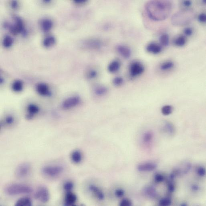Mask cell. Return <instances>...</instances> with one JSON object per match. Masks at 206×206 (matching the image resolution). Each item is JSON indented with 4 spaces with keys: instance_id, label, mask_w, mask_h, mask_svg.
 I'll return each instance as SVG.
<instances>
[{
    "instance_id": "obj_1",
    "label": "cell",
    "mask_w": 206,
    "mask_h": 206,
    "mask_svg": "<svg viewBox=\"0 0 206 206\" xmlns=\"http://www.w3.org/2000/svg\"><path fill=\"white\" fill-rule=\"evenodd\" d=\"M172 9V3L168 1H150L146 5L149 17L155 21L166 19L171 13Z\"/></svg>"
},
{
    "instance_id": "obj_22",
    "label": "cell",
    "mask_w": 206,
    "mask_h": 206,
    "mask_svg": "<svg viewBox=\"0 0 206 206\" xmlns=\"http://www.w3.org/2000/svg\"><path fill=\"white\" fill-rule=\"evenodd\" d=\"M173 110L174 108L172 106L170 105H166L162 107L161 112L163 115H168L172 113Z\"/></svg>"
},
{
    "instance_id": "obj_24",
    "label": "cell",
    "mask_w": 206,
    "mask_h": 206,
    "mask_svg": "<svg viewBox=\"0 0 206 206\" xmlns=\"http://www.w3.org/2000/svg\"><path fill=\"white\" fill-rule=\"evenodd\" d=\"M56 42V39L53 36H49L46 37L43 41V45L46 47H50L54 45Z\"/></svg>"
},
{
    "instance_id": "obj_21",
    "label": "cell",
    "mask_w": 206,
    "mask_h": 206,
    "mask_svg": "<svg viewBox=\"0 0 206 206\" xmlns=\"http://www.w3.org/2000/svg\"><path fill=\"white\" fill-rule=\"evenodd\" d=\"M41 26L44 32H47L51 30L53 27V23L50 20L45 19L43 21Z\"/></svg>"
},
{
    "instance_id": "obj_40",
    "label": "cell",
    "mask_w": 206,
    "mask_h": 206,
    "mask_svg": "<svg viewBox=\"0 0 206 206\" xmlns=\"http://www.w3.org/2000/svg\"><path fill=\"white\" fill-rule=\"evenodd\" d=\"M206 16L204 13H201L198 16V21L201 22L205 23L206 22Z\"/></svg>"
},
{
    "instance_id": "obj_18",
    "label": "cell",
    "mask_w": 206,
    "mask_h": 206,
    "mask_svg": "<svg viewBox=\"0 0 206 206\" xmlns=\"http://www.w3.org/2000/svg\"><path fill=\"white\" fill-rule=\"evenodd\" d=\"M32 205V201L28 197L22 198L16 202V206H31Z\"/></svg>"
},
{
    "instance_id": "obj_3",
    "label": "cell",
    "mask_w": 206,
    "mask_h": 206,
    "mask_svg": "<svg viewBox=\"0 0 206 206\" xmlns=\"http://www.w3.org/2000/svg\"><path fill=\"white\" fill-rule=\"evenodd\" d=\"M6 193L10 195L32 193L33 189L28 185L21 184H12L8 185L5 189Z\"/></svg>"
},
{
    "instance_id": "obj_46",
    "label": "cell",
    "mask_w": 206,
    "mask_h": 206,
    "mask_svg": "<svg viewBox=\"0 0 206 206\" xmlns=\"http://www.w3.org/2000/svg\"><path fill=\"white\" fill-rule=\"evenodd\" d=\"M87 1H84V0H75V1H74V3H75L76 4H83L84 3H86Z\"/></svg>"
},
{
    "instance_id": "obj_9",
    "label": "cell",
    "mask_w": 206,
    "mask_h": 206,
    "mask_svg": "<svg viewBox=\"0 0 206 206\" xmlns=\"http://www.w3.org/2000/svg\"><path fill=\"white\" fill-rule=\"evenodd\" d=\"M80 97L74 96L67 98L62 103V108L64 110H69L76 107L80 103Z\"/></svg>"
},
{
    "instance_id": "obj_41",
    "label": "cell",
    "mask_w": 206,
    "mask_h": 206,
    "mask_svg": "<svg viewBox=\"0 0 206 206\" xmlns=\"http://www.w3.org/2000/svg\"><path fill=\"white\" fill-rule=\"evenodd\" d=\"M14 118L11 116H8L5 119V122L8 124H12L14 122Z\"/></svg>"
},
{
    "instance_id": "obj_34",
    "label": "cell",
    "mask_w": 206,
    "mask_h": 206,
    "mask_svg": "<svg viewBox=\"0 0 206 206\" xmlns=\"http://www.w3.org/2000/svg\"><path fill=\"white\" fill-rule=\"evenodd\" d=\"M124 80L122 77H115L113 81V83L115 86H119L123 83Z\"/></svg>"
},
{
    "instance_id": "obj_48",
    "label": "cell",
    "mask_w": 206,
    "mask_h": 206,
    "mask_svg": "<svg viewBox=\"0 0 206 206\" xmlns=\"http://www.w3.org/2000/svg\"><path fill=\"white\" fill-rule=\"evenodd\" d=\"M181 206H187V205L185 204H183V205H181Z\"/></svg>"
},
{
    "instance_id": "obj_10",
    "label": "cell",
    "mask_w": 206,
    "mask_h": 206,
    "mask_svg": "<svg viewBox=\"0 0 206 206\" xmlns=\"http://www.w3.org/2000/svg\"><path fill=\"white\" fill-rule=\"evenodd\" d=\"M36 89L38 94L42 96H48L51 95L49 88L47 84L43 83L38 84L36 86Z\"/></svg>"
},
{
    "instance_id": "obj_44",
    "label": "cell",
    "mask_w": 206,
    "mask_h": 206,
    "mask_svg": "<svg viewBox=\"0 0 206 206\" xmlns=\"http://www.w3.org/2000/svg\"><path fill=\"white\" fill-rule=\"evenodd\" d=\"M183 4L185 7H189L192 5V2L190 1H185L183 2Z\"/></svg>"
},
{
    "instance_id": "obj_2",
    "label": "cell",
    "mask_w": 206,
    "mask_h": 206,
    "mask_svg": "<svg viewBox=\"0 0 206 206\" xmlns=\"http://www.w3.org/2000/svg\"><path fill=\"white\" fill-rule=\"evenodd\" d=\"M195 13L192 9H185L176 12L171 19V22L175 26L189 24L194 19Z\"/></svg>"
},
{
    "instance_id": "obj_6",
    "label": "cell",
    "mask_w": 206,
    "mask_h": 206,
    "mask_svg": "<svg viewBox=\"0 0 206 206\" xmlns=\"http://www.w3.org/2000/svg\"><path fill=\"white\" fill-rule=\"evenodd\" d=\"M31 166L29 163H23L16 167L15 174L19 179H23L27 176L31 170Z\"/></svg>"
},
{
    "instance_id": "obj_38",
    "label": "cell",
    "mask_w": 206,
    "mask_h": 206,
    "mask_svg": "<svg viewBox=\"0 0 206 206\" xmlns=\"http://www.w3.org/2000/svg\"><path fill=\"white\" fill-rule=\"evenodd\" d=\"M197 174L201 176H204L205 175V169L203 167H199L197 170Z\"/></svg>"
},
{
    "instance_id": "obj_5",
    "label": "cell",
    "mask_w": 206,
    "mask_h": 206,
    "mask_svg": "<svg viewBox=\"0 0 206 206\" xmlns=\"http://www.w3.org/2000/svg\"><path fill=\"white\" fill-rule=\"evenodd\" d=\"M144 71V66L140 62L134 61L130 65L129 74L132 78L139 76L142 74Z\"/></svg>"
},
{
    "instance_id": "obj_17",
    "label": "cell",
    "mask_w": 206,
    "mask_h": 206,
    "mask_svg": "<svg viewBox=\"0 0 206 206\" xmlns=\"http://www.w3.org/2000/svg\"><path fill=\"white\" fill-rule=\"evenodd\" d=\"M120 66L121 63L119 61L114 60L109 64L108 70L111 73H115L119 70Z\"/></svg>"
},
{
    "instance_id": "obj_28",
    "label": "cell",
    "mask_w": 206,
    "mask_h": 206,
    "mask_svg": "<svg viewBox=\"0 0 206 206\" xmlns=\"http://www.w3.org/2000/svg\"><path fill=\"white\" fill-rule=\"evenodd\" d=\"M107 91V88L103 86H98L95 89V94L99 96H101L106 94Z\"/></svg>"
},
{
    "instance_id": "obj_16",
    "label": "cell",
    "mask_w": 206,
    "mask_h": 206,
    "mask_svg": "<svg viewBox=\"0 0 206 206\" xmlns=\"http://www.w3.org/2000/svg\"><path fill=\"white\" fill-rule=\"evenodd\" d=\"M28 115L27 117L28 119H31L35 114L38 113L39 112V108L37 106L33 104L29 105L27 107Z\"/></svg>"
},
{
    "instance_id": "obj_12",
    "label": "cell",
    "mask_w": 206,
    "mask_h": 206,
    "mask_svg": "<svg viewBox=\"0 0 206 206\" xmlns=\"http://www.w3.org/2000/svg\"><path fill=\"white\" fill-rule=\"evenodd\" d=\"M117 50L119 54L125 59H128L131 56V51L127 47L124 45H118Z\"/></svg>"
},
{
    "instance_id": "obj_8",
    "label": "cell",
    "mask_w": 206,
    "mask_h": 206,
    "mask_svg": "<svg viewBox=\"0 0 206 206\" xmlns=\"http://www.w3.org/2000/svg\"><path fill=\"white\" fill-rule=\"evenodd\" d=\"M15 23L12 25L7 26L10 29V32L13 34H17V33L22 32L23 35H25L26 32L24 28L22 20L20 18L16 16L14 18Z\"/></svg>"
},
{
    "instance_id": "obj_31",
    "label": "cell",
    "mask_w": 206,
    "mask_h": 206,
    "mask_svg": "<svg viewBox=\"0 0 206 206\" xmlns=\"http://www.w3.org/2000/svg\"><path fill=\"white\" fill-rule=\"evenodd\" d=\"M186 38L183 36H181L178 37L175 41V44L179 47H182L185 45L186 43Z\"/></svg>"
},
{
    "instance_id": "obj_42",
    "label": "cell",
    "mask_w": 206,
    "mask_h": 206,
    "mask_svg": "<svg viewBox=\"0 0 206 206\" xmlns=\"http://www.w3.org/2000/svg\"><path fill=\"white\" fill-rule=\"evenodd\" d=\"M184 33H185V35H186L190 36V35H192V33H193V31H192V30L191 28H187L185 29V31H184Z\"/></svg>"
},
{
    "instance_id": "obj_11",
    "label": "cell",
    "mask_w": 206,
    "mask_h": 206,
    "mask_svg": "<svg viewBox=\"0 0 206 206\" xmlns=\"http://www.w3.org/2000/svg\"><path fill=\"white\" fill-rule=\"evenodd\" d=\"M157 167V164L154 163H146L139 164L137 166V169L140 172L152 171Z\"/></svg>"
},
{
    "instance_id": "obj_23",
    "label": "cell",
    "mask_w": 206,
    "mask_h": 206,
    "mask_svg": "<svg viewBox=\"0 0 206 206\" xmlns=\"http://www.w3.org/2000/svg\"><path fill=\"white\" fill-rule=\"evenodd\" d=\"M12 90L15 92H20L23 89V83L20 80H16L12 84Z\"/></svg>"
},
{
    "instance_id": "obj_37",
    "label": "cell",
    "mask_w": 206,
    "mask_h": 206,
    "mask_svg": "<svg viewBox=\"0 0 206 206\" xmlns=\"http://www.w3.org/2000/svg\"><path fill=\"white\" fill-rule=\"evenodd\" d=\"M124 194V190L122 189H117L115 190V195L116 197H121L123 196Z\"/></svg>"
},
{
    "instance_id": "obj_32",
    "label": "cell",
    "mask_w": 206,
    "mask_h": 206,
    "mask_svg": "<svg viewBox=\"0 0 206 206\" xmlns=\"http://www.w3.org/2000/svg\"><path fill=\"white\" fill-rule=\"evenodd\" d=\"M74 187L73 183L71 181L66 182L63 185V189L67 192H70Z\"/></svg>"
},
{
    "instance_id": "obj_26",
    "label": "cell",
    "mask_w": 206,
    "mask_h": 206,
    "mask_svg": "<svg viewBox=\"0 0 206 206\" xmlns=\"http://www.w3.org/2000/svg\"><path fill=\"white\" fill-rule=\"evenodd\" d=\"M146 195L151 198L154 197L156 196V192L155 189L152 187H146L144 190Z\"/></svg>"
},
{
    "instance_id": "obj_13",
    "label": "cell",
    "mask_w": 206,
    "mask_h": 206,
    "mask_svg": "<svg viewBox=\"0 0 206 206\" xmlns=\"http://www.w3.org/2000/svg\"><path fill=\"white\" fill-rule=\"evenodd\" d=\"M77 200V196L71 192H68L65 196V205L66 206L73 205Z\"/></svg>"
},
{
    "instance_id": "obj_29",
    "label": "cell",
    "mask_w": 206,
    "mask_h": 206,
    "mask_svg": "<svg viewBox=\"0 0 206 206\" xmlns=\"http://www.w3.org/2000/svg\"><path fill=\"white\" fill-rule=\"evenodd\" d=\"M153 139V134L150 132H148L144 133L143 136V141L144 143L148 144L150 143Z\"/></svg>"
},
{
    "instance_id": "obj_39",
    "label": "cell",
    "mask_w": 206,
    "mask_h": 206,
    "mask_svg": "<svg viewBox=\"0 0 206 206\" xmlns=\"http://www.w3.org/2000/svg\"><path fill=\"white\" fill-rule=\"evenodd\" d=\"M97 71H96L95 70H92L89 72V73H88V76L89 78H95V77L97 76Z\"/></svg>"
},
{
    "instance_id": "obj_4",
    "label": "cell",
    "mask_w": 206,
    "mask_h": 206,
    "mask_svg": "<svg viewBox=\"0 0 206 206\" xmlns=\"http://www.w3.org/2000/svg\"><path fill=\"white\" fill-rule=\"evenodd\" d=\"M64 170L63 166L60 165L47 166L42 168V172L44 174L50 177L58 176L62 173Z\"/></svg>"
},
{
    "instance_id": "obj_45",
    "label": "cell",
    "mask_w": 206,
    "mask_h": 206,
    "mask_svg": "<svg viewBox=\"0 0 206 206\" xmlns=\"http://www.w3.org/2000/svg\"><path fill=\"white\" fill-rule=\"evenodd\" d=\"M11 6L13 9H16L18 6L17 1H12V3H11Z\"/></svg>"
},
{
    "instance_id": "obj_7",
    "label": "cell",
    "mask_w": 206,
    "mask_h": 206,
    "mask_svg": "<svg viewBox=\"0 0 206 206\" xmlns=\"http://www.w3.org/2000/svg\"><path fill=\"white\" fill-rule=\"evenodd\" d=\"M35 196L36 199L43 203L47 202L50 198L48 189L44 186L39 187L37 189Z\"/></svg>"
},
{
    "instance_id": "obj_25",
    "label": "cell",
    "mask_w": 206,
    "mask_h": 206,
    "mask_svg": "<svg viewBox=\"0 0 206 206\" xmlns=\"http://www.w3.org/2000/svg\"><path fill=\"white\" fill-rule=\"evenodd\" d=\"M174 66V63L171 61H166L161 64L160 69L163 71H166L173 68Z\"/></svg>"
},
{
    "instance_id": "obj_43",
    "label": "cell",
    "mask_w": 206,
    "mask_h": 206,
    "mask_svg": "<svg viewBox=\"0 0 206 206\" xmlns=\"http://www.w3.org/2000/svg\"><path fill=\"white\" fill-rule=\"evenodd\" d=\"M175 189V188L174 185L172 183H170L168 185V190L170 192H173L174 191Z\"/></svg>"
},
{
    "instance_id": "obj_14",
    "label": "cell",
    "mask_w": 206,
    "mask_h": 206,
    "mask_svg": "<svg viewBox=\"0 0 206 206\" xmlns=\"http://www.w3.org/2000/svg\"><path fill=\"white\" fill-rule=\"evenodd\" d=\"M89 189L98 199L102 201L104 199L105 196L104 192L98 187L95 185H91L89 186Z\"/></svg>"
},
{
    "instance_id": "obj_30",
    "label": "cell",
    "mask_w": 206,
    "mask_h": 206,
    "mask_svg": "<svg viewBox=\"0 0 206 206\" xmlns=\"http://www.w3.org/2000/svg\"><path fill=\"white\" fill-rule=\"evenodd\" d=\"M13 39L9 36H6L5 37L3 41V45L5 47H9L12 45L13 43Z\"/></svg>"
},
{
    "instance_id": "obj_35",
    "label": "cell",
    "mask_w": 206,
    "mask_h": 206,
    "mask_svg": "<svg viewBox=\"0 0 206 206\" xmlns=\"http://www.w3.org/2000/svg\"><path fill=\"white\" fill-rule=\"evenodd\" d=\"M132 205V202L128 198H124L122 200L119 204V205L121 206H130Z\"/></svg>"
},
{
    "instance_id": "obj_33",
    "label": "cell",
    "mask_w": 206,
    "mask_h": 206,
    "mask_svg": "<svg viewBox=\"0 0 206 206\" xmlns=\"http://www.w3.org/2000/svg\"><path fill=\"white\" fill-rule=\"evenodd\" d=\"M171 200L170 198H163L160 201L159 204L160 206H169L171 205Z\"/></svg>"
},
{
    "instance_id": "obj_20",
    "label": "cell",
    "mask_w": 206,
    "mask_h": 206,
    "mask_svg": "<svg viewBox=\"0 0 206 206\" xmlns=\"http://www.w3.org/2000/svg\"><path fill=\"white\" fill-rule=\"evenodd\" d=\"M82 154L81 152L79 150L74 151L72 153L71 159L72 161L75 163H80L82 160Z\"/></svg>"
},
{
    "instance_id": "obj_36",
    "label": "cell",
    "mask_w": 206,
    "mask_h": 206,
    "mask_svg": "<svg viewBox=\"0 0 206 206\" xmlns=\"http://www.w3.org/2000/svg\"><path fill=\"white\" fill-rule=\"evenodd\" d=\"M154 179L157 183H161L164 181V177L162 174H157L155 175Z\"/></svg>"
},
{
    "instance_id": "obj_47",
    "label": "cell",
    "mask_w": 206,
    "mask_h": 206,
    "mask_svg": "<svg viewBox=\"0 0 206 206\" xmlns=\"http://www.w3.org/2000/svg\"><path fill=\"white\" fill-rule=\"evenodd\" d=\"M192 190H195V191H196V190H197L198 189V187L196 185H193V186H192Z\"/></svg>"
},
{
    "instance_id": "obj_15",
    "label": "cell",
    "mask_w": 206,
    "mask_h": 206,
    "mask_svg": "<svg viewBox=\"0 0 206 206\" xmlns=\"http://www.w3.org/2000/svg\"><path fill=\"white\" fill-rule=\"evenodd\" d=\"M146 50L148 52L152 53L154 54H157L161 53L162 47L161 46L154 43H150L146 47Z\"/></svg>"
},
{
    "instance_id": "obj_19",
    "label": "cell",
    "mask_w": 206,
    "mask_h": 206,
    "mask_svg": "<svg viewBox=\"0 0 206 206\" xmlns=\"http://www.w3.org/2000/svg\"><path fill=\"white\" fill-rule=\"evenodd\" d=\"M163 130L165 133L170 136L173 135L175 133V128L173 124L168 122L165 123L163 127Z\"/></svg>"
},
{
    "instance_id": "obj_27",
    "label": "cell",
    "mask_w": 206,
    "mask_h": 206,
    "mask_svg": "<svg viewBox=\"0 0 206 206\" xmlns=\"http://www.w3.org/2000/svg\"><path fill=\"white\" fill-rule=\"evenodd\" d=\"M160 43L162 45L167 46L169 45V37L167 34L165 33L161 35L159 38Z\"/></svg>"
}]
</instances>
